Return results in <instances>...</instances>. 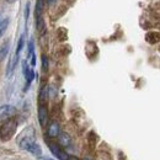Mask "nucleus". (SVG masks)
Listing matches in <instances>:
<instances>
[{
  "instance_id": "obj_22",
  "label": "nucleus",
  "mask_w": 160,
  "mask_h": 160,
  "mask_svg": "<svg viewBox=\"0 0 160 160\" xmlns=\"http://www.w3.org/2000/svg\"><path fill=\"white\" fill-rule=\"evenodd\" d=\"M9 1H11V0H9Z\"/></svg>"
},
{
  "instance_id": "obj_4",
  "label": "nucleus",
  "mask_w": 160,
  "mask_h": 160,
  "mask_svg": "<svg viewBox=\"0 0 160 160\" xmlns=\"http://www.w3.org/2000/svg\"><path fill=\"white\" fill-rule=\"evenodd\" d=\"M16 115V108L11 105H2L0 106V120H8Z\"/></svg>"
},
{
  "instance_id": "obj_15",
  "label": "nucleus",
  "mask_w": 160,
  "mask_h": 160,
  "mask_svg": "<svg viewBox=\"0 0 160 160\" xmlns=\"http://www.w3.org/2000/svg\"><path fill=\"white\" fill-rule=\"evenodd\" d=\"M35 53V46H33V40H30L28 42V57H31Z\"/></svg>"
},
{
  "instance_id": "obj_18",
  "label": "nucleus",
  "mask_w": 160,
  "mask_h": 160,
  "mask_svg": "<svg viewBox=\"0 0 160 160\" xmlns=\"http://www.w3.org/2000/svg\"><path fill=\"white\" fill-rule=\"evenodd\" d=\"M57 1H58V0H47V4H48V5H56Z\"/></svg>"
},
{
  "instance_id": "obj_7",
  "label": "nucleus",
  "mask_w": 160,
  "mask_h": 160,
  "mask_svg": "<svg viewBox=\"0 0 160 160\" xmlns=\"http://www.w3.org/2000/svg\"><path fill=\"white\" fill-rule=\"evenodd\" d=\"M58 139H59V145H62V147H65L67 148V147H70L72 145V138L65 132L58 134Z\"/></svg>"
},
{
  "instance_id": "obj_8",
  "label": "nucleus",
  "mask_w": 160,
  "mask_h": 160,
  "mask_svg": "<svg viewBox=\"0 0 160 160\" xmlns=\"http://www.w3.org/2000/svg\"><path fill=\"white\" fill-rule=\"evenodd\" d=\"M27 152H30L32 155H35V157H41L42 155V149H41L40 144H37L36 142L35 143H32L28 148H27Z\"/></svg>"
},
{
  "instance_id": "obj_1",
  "label": "nucleus",
  "mask_w": 160,
  "mask_h": 160,
  "mask_svg": "<svg viewBox=\"0 0 160 160\" xmlns=\"http://www.w3.org/2000/svg\"><path fill=\"white\" fill-rule=\"evenodd\" d=\"M18 131V121L14 120L12 117L5 120V122L0 126V139L2 142L10 140Z\"/></svg>"
},
{
  "instance_id": "obj_14",
  "label": "nucleus",
  "mask_w": 160,
  "mask_h": 160,
  "mask_svg": "<svg viewBox=\"0 0 160 160\" xmlns=\"http://www.w3.org/2000/svg\"><path fill=\"white\" fill-rule=\"evenodd\" d=\"M42 70L46 73L47 70H48V58L43 54L42 56Z\"/></svg>"
},
{
  "instance_id": "obj_21",
  "label": "nucleus",
  "mask_w": 160,
  "mask_h": 160,
  "mask_svg": "<svg viewBox=\"0 0 160 160\" xmlns=\"http://www.w3.org/2000/svg\"><path fill=\"white\" fill-rule=\"evenodd\" d=\"M84 160H90V159H84Z\"/></svg>"
},
{
  "instance_id": "obj_2",
  "label": "nucleus",
  "mask_w": 160,
  "mask_h": 160,
  "mask_svg": "<svg viewBox=\"0 0 160 160\" xmlns=\"http://www.w3.org/2000/svg\"><path fill=\"white\" fill-rule=\"evenodd\" d=\"M36 142L35 138V129L32 127H28L23 131V133L21 134L20 140H19V147L23 150H27V148Z\"/></svg>"
},
{
  "instance_id": "obj_3",
  "label": "nucleus",
  "mask_w": 160,
  "mask_h": 160,
  "mask_svg": "<svg viewBox=\"0 0 160 160\" xmlns=\"http://www.w3.org/2000/svg\"><path fill=\"white\" fill-rule=\"evenodd\" d=\"M48 144V148H49V150H51V153L57 158L58 160H67L68 159V154L65 153V150H63L62 149V147H60L59 144H56V143H52V142H48L47 143Z\"/></svg>"
},
{
  "instance_id": "obj_13",
  "label": "nucleus",
  "mask_w": 160,
  "mask_h": 160,
  "mask_svg": "<svg viewBox=\"0 0 160 160\" xmlns=\"http://www.w3.org/2000/svg\"><path fill=\"white\" fill-rule=\"evenodd\" d=\"M22 47H23V36H21L20 40H19V43H18V49L15 52V56H19L20 57V53L22 51Z\"/></svg>"
},
{
  "instance_id": "obj_12",
  "label": "nucleus",
  "mask_w": 160,
  "mask_h": 160,
  "mask_svg": "<svg viewBox=\"0 0 160 160\" xmlns=\"http://www.w3.org/2000/svg\"><path fill=\"white\" fill-rule=\"evenodd\" d=\"M42 10H43V2H42V0H37V5H36V16L37 18L41 16Z\"/></svg>"
},
{
  "instance_id": "obj_6",
  "label": "nucleus",
  "mask_w": 160,
  "mask_h": 160,
  "mask_svg": "<svg viewBox=\"0 0 160 160\" xmlns=\"http://www.w3.org/2000/svg\"><path fill=\"white\" fill-rule=\"evenodd\" d=\"M59 133H60L59 123L56 122V121L51 122L49 126H48V129H47V136H48L49 138H56V137H58Z\"/></svg>"
},
{
  "instance_id": "obj_19",
  "label": "nucleus",
  "mask_w": 160,
  "mask_h": 160,
  "mask_svg": "<svg viewBox=\"0 0 160 160\" xmlns=\"http://www.w3.org/2000/svg\"><path fill=\"white\" fill-rule=\"evenodd\" d=\"M67 160H80L79 158H77V157H73V155H69L68 157V159Z\"/></svg>"
},
{
  "instance_id": "obj_17",
  "label": "nucleus",
  "mask_w": 160,
  "mask_h": 160,
  "mask_svg": "<svg viewBox=\"0 0 160 160\" xmlns=\"http://www.w3.org/2000/svg\"><path fill=\"white\" fill-rule=\"evenodd\" d=\"M28 12H30V6H28V4H27V5H26V9H25V19H26V21L28 19Z\"/></svg>"
},
{
  "instance_id": "obj_10",
  "label": "nucleus",
  "mask_w": 160,
  "mask_h": 160,
  "mask_svg": "<svg viewBox=\"0 0 160 160\" xmlns=\"http://www.w3.org/2000/svg\"><path fill=\"white\" fill-rule=\"evenodd\" d=\"M145 38H147V41H148L149 43H152V44L158 43V42H159V33H158V32H152V33H148Z\"/></svg>"
},
{
  "instance_id": "obj_16",
  "label": "nucleus",
  "mask_w": 160,
  "mask_h": 160,
  "mask_svg": "<svg viewBox=\"0 0 160 160\" xmlns=\"http://www.w3.org/2000/svg\"><path fill=\"white\" fill-rule=\"evenodd\" d=\"M30 58H31V65H32V67H35V65H36V53H33Z\"/></svg>"
},
{
  "instance_id": "obj_9",
  "label": "nucleus",
  "mask_w": 160,
  "mask_h": 160,
  "mask_svg": "<svg viewBox=\"0 0 160 160\" xmlns=\"http://www.w3.org/2000/svg\"><path fill=\"white\" fill-rule=\"evenodd\" d=\"M9 51H10V42H6V43H4V46L0 48V63L8 57Z\"/></svg>"
},
{
  "instance_id": "obj_11",
  "label": "nucleus",
  "mask_w": 160,
  "mask_h": 160,
  "mask_svg": "<svg viewBox=\"0 0 160 160\" xmlns=\"http://www.w3.org/2000/svg\"><path fill=\"white\" fill-rule=\"evenodd\" d=\"M8 26H9V19H4V20L0 21V37L5 33Z\"/></svg>"
},
{
  "instance_id": "obj_20",
  "label": "nucleus",
  "mask_w": 160,
  "mask_h": 160,
  "mask_svg": "<svg viewBox=\"0 0 160 160\" xmlns=\"http://www.w3.org/2000/svg\"><path fill=\"white\" fill-rule=\"evenodd\" d=\"M44 160H53V159H44Z\"/></svg>"
},
{
  "instance_id": "obj_5",
  "label": "nucleus",
  "mask_w": 160,
  "mask_h": 160,
  "mask_svg": "<svg viewBox=\"0 0 160 160\" xmlns=\"http://www.w3.org/2000/svg\"><path fill=\"white\" fill-rule=\"evenodd\" d=\"M48 120V111L46 107V103H40L38 106V121H40L41 127H46Z\"/></svg>"
}]
</instances>
